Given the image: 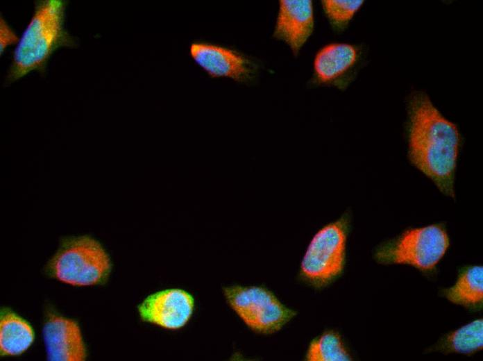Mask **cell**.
<instances>
[{
    "mask_svg": "<svg viewBox=\"0 0 483 361\" xmlns=\"http://www.w3.org/2000/svg\"><path fill=\"white\" fill-rule=\"evenodd\" d=\"M323 13L333 31L340 33L348 26L364 1L323 0L321 1Z\"/></svg>",
    "mask_w": 483,
    "mask_h": 361,
    "instance_id": "cell-16",
    "label": "cell"
},
{
    "mask_svg": "<svg viewBox=\"0 0 483 361\" xmlns=\"http://www.w3.org/2000/svg\"><path fill=\"white\" fill-rule=\"evenodd\" d=\"M450 351L469 354L483 346V320L478 319L451 333L445 341Z\"/></svg>",
    "mask_w": 483,
    "mask_h": 361,
    "instance_id": "cell-15",
    "label": "cell"
},
{
    "mask_svg": "<svg viewBox=\"0 0 483 361\" xmlns=\"http://www.w3.org/2000/svg\"><path fill=\"white\" fill-rule=\"evenodd\" d=\"M16 32L8 24L4 17L1 15L0 18V51L1 56L6 49L12 45L17 44L19 40Z\"/></svg>",
    "mask_w": 483,
    "mask_h": 361,
    "instance_id": "cell-17",
    "label": "cell"
},
{
    "mask_svg": "<svg viewBox=\"0 0 483 361\" xmlns=\"http://www.w3.org/2000/svg\"><path fill=\"white\" fill-rule=\"evenodd\" d=\"M42 333L48 360L82 361L85 359V345L75 321L49 313L45 319Z\"/></svg>",
    "mask_w": 483,
    "mask_h": 361,
    "instance_id": "cell-11",
    "label": "cell"
},
{
    "mask_svg": "<svg viewBox=\"0 0 483 361\" xmlns=\"http://www.w3.org/2000/svg\"><path fill=\"white\" fill-rule=\"evenodd\" d=\"M364 60L363 47L347 42H330L315 54L310 87H333L345 90L354 81Z\"/></svg>",
    "mask_w": 483,
    "mask_h": 361,
    "instance_id": "cell-7",
    "label": "cell"
},
{
    "mask_svg": "<svg viewBox=\"0 0 483 361\" xmlns=\"http://www.w3.org/2000/svg\"><path fill=\"white\" fill-rule=\"evenodd\" d=\"M407 142L410 163L444 195L455 198V174L461 137L423 92L408 101Z\"/></svg>",
    "mask_w": 483,
    "mask_h": 361,
    "instance_id": "cell-1",
    "label": "cell"
},
{
    "mask_svg": "<svg viewBox=\"0 0 483 361\" xmlns=\"http://www.w3.org/2000/svg\"><path fill=\"white\" fill-rule=\"evenodd\" d=\"M34 340L30 324L8 308L1 312L0 349L3 355H17L28 349Z\"/></svg>",
    "mask_w": 483,
    "mask_h": 361,
    "instance_id": "cell-12",
    "label": "cell"
},
{
    "mask_svg": "<svg viewBox=\"0 0 483 361\" xmlns=\"http://www.w3.org/2000/svg\"><path fill=\"white\" fill-rule=\"evenodd\" d=\"M444 296L451 302L468 308H477L483 301V267L472 266L459 276L455 284L445 289Z\"/></svg>",
    "mask_w": 483,
    "mask_h": 361,
    "instance_id": "cell-13",
    "label": "cell"
},
{
    "mask_svg": "<svg viewBox=\"0 0 483 361\" xmlns=\"http://www.w3.org/2000/svg\"><path fill=\"white\" fill-rule=\"evenodd\" d=\"M314 30V16L310 0H281L273 37L285 43L296 58Z\"/></svg>",
    "mask_w": 483,
    "mask_h": 361,
    "instance_id": "cell-10",
    "label": "cell"
},
{
    "mask_svg": "<svg viewBox=\"0 0 483 361\" xmlns=\"http://www.w3.org/2000/svg\"><path fill=\"white\" fill-rule=\"evenodd\" d=\"M189 54L194 61L212 78H228L248 84L257 78L260 64L233 48L203 42H193Z\"/></svg>",
    "mask_w": 483,
    "mask_h": 361,
    "instance_id": "cell-8",
    "label": "cell"
},
{
    "mask_svg": "<svg viewBox=\"0 0 483 361\" xmlns=\"http://www.w3.org/2000/svg\"><path fill=\"white\" fill-rule=\"evenodd\" d=\"M226 302L253 332L271 335L280 330L297 314L262 286L232 285L223 288Z\"/></svg>",
    "mask_w": 483,
    "mask_h": 361,
    "instance_id": "cell-6",
    "label": "cell"
},
{
    "mask_svg": "<svg viewBox=\"0 0 483 361\" xmlns=\"http://www.w3.org/2000/svg\"><path fill=\"white\" fill-rule=\"evenodd\" d=\"M350 216L348 212L321 227L313 235L303 254L299 277L307 285L321 289L342 273L346 253Z\"/></svg>",
    "mask_w": 483,
    "mask_h": 361,
    "instance_id": "cell-4",
    "label": "cell"
},
{
    "mask_svg": "<svg viewBox=\"0 0 483 361\" xmlns=\"http://www.w3.org/2000/svg\"><path fill=\"white\" fill-rule=\"evenodd\" d=\"M194 296L187 291L170 288L148 296L139 305L142 321L169 330H177L189 321L194 310Z\"/></svg>",
    "mask_w": 483,
    "mask_h": 361,
    "instance_id": "cell-9",
    "label": "cell"
},
{
    "mask_svg": "<svg viewBox=\"0 0 483 361\" xmlns=\"http://www.w3.org/2000/svg\"><path fill=\"white\" fill-rule=\"evenodd\" d=\"M307 361H348L351 357L339 334L326 330L313 339L305 354Z\"/></svg>",
    "mask_w": 483,
    "mask_h": 361,
    "instance_id": "cell-14",
    "label": "cell"
},
{
    "mask_svg": "<svg viewBox=\"0 0 483 361\" xmlns=\"http://www.w3.org/2000/svg\"><path fill=\"white\" fill-rule=\"evenodd\" d=\"M111 268L108 253L89 235L62 237L47 265L51 276L74 286L102 284L108 278Z\"/></svg>",
    "mask_w": 483,
    "mask_h": 361,
    "instance_id": "cell-3",
    "label": "cell"
},
{
    "mask_svg": "<svg viewBox=\"0 0 483 361\" xmlns=\"http://www.w3.org/2000/svg\"><path fill=\"white\" fill-rule=\"evenodd\" d=\"M67 4L65 0L35 1L33 15L12 52L6 87L33 72L45 75L49 61L57 50L78 47L76 39L65 26Z\"/></svg>",
    "mask_w": 483,
    "mask_h": 361,
    "instance_id": "cell-2",
    "label": "cell"
},
{
    "mask_svg": "<svg viewBox=\"0 0 483 361\" xmlns=\"http://www.w3.org/2000/svg\"><path fill=\"white\" fill-rule=\"evenodd\" d=\"M450 245L445 228L439 224L409 228L380 245L374 258L381 264H406L421 270L433 269Z\"/></svg>",
    "mask_w": 483,
    "mask_h": 361,
    "instance_id": "cell-5",
    "label": "cell"
}]
</instances>
